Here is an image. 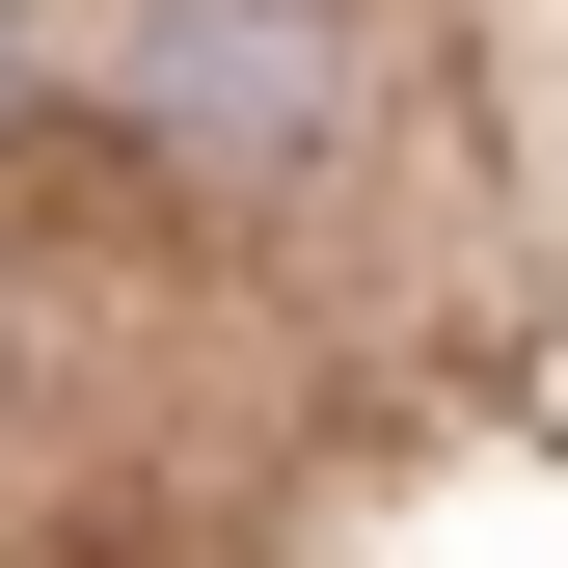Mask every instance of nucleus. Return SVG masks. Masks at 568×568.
<instances>
[{
	"label": "nucleus",
	"instance_id": "1",
	"mask_svg": "<svg viewBox=\"0 0 568 568\" xmlns=\"http://www.w3.org/2000/svg\"><path fill=\"white\" fill-rule=\"evenodd\" d=\"M135 135L217 190H298L352 135V0H135Z\"/></svg>",
	"mask_w": 568,
	"mask_h": 568
}]
</instances>
